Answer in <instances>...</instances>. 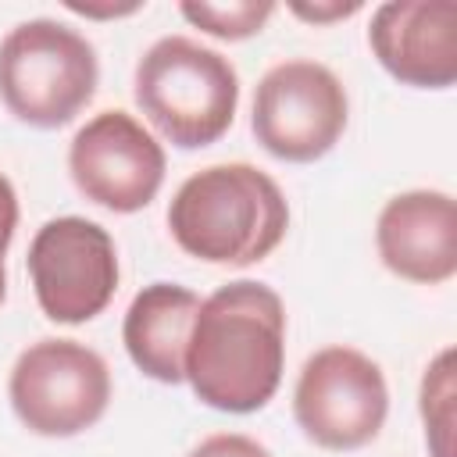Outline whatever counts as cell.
Instances as JSON below:
<instances>
[{"mask_svg": "<svg viewBox=\"0 0 457 457\" xmlns=\"http://www.w3.org/2000/svg\"><path fill=\"white\" fill-rule=\"evenodd\" d=\"M286 303L257 278L218 286L193 318L186 382L193 396L225 414L261 411L282 386Z\"/></svg>", "mask_w": 457, "mask_h": 457, "instance_id": "1", "label": "cell"}, {"mask_svg": "<svg viewBox=\"0 0 457 457\" xmlns=\"http://www.w3.org/2000/svg\"><path fill=\"white\" fill-rule=\"evenodd\" d=\"M7 396L29 432L68 439L104 418L111 403V368L79 339H39L18 353L7 375Z\"/></svg>", "mask_w": 457, "mask_h": 457, "instance_id": "5", "label": "cell"}, {"mask_svg": "<svg viewBox=\"0 0 457 457\" xmlns=\"http://www.w3.org/2000/svg\"><path fill=\"white\" fill-rule=\"evenodd\" d=\"M189 457H271V450L243 432H214L204 443H196Z\"/></svg>", "mask_w": 457, "mask_h": 457, "instance_id": "15", "label": "cell"}, {"mask_svg": "<svg viewBox=\"0 0 457 457\" xmlns=\"http://www.w3.org/2000/svg\"><path fill=\"white\" fill-rule=\"evenodd\" d=\"M14 228H18V193H14L11 179L0 175V250L4 253L14 239Z\"/></svg>", "mask_w": 457, "mask_h": 457, "instance_id": "17", "label": "cell"}, {"mask_svg": "<svg viewBox=\"0 0 457 457\" xmlns=\"http://www.w3.org/2000/svg\"><path fill=\"white\" fill-rule=\"evenodd\" d=\"M196 311L200 296L179 282L143 286L121 321V343L129 361L154 382H186V346Z\"/></svg>", "mask_w": 457, "mask_h": 457, "instance_id": "12", "label": "cell"}, {"mask_svg": "<svg viewBox=\"0 0 457 457\" xmlns=\"http://www.w3.org/2000/svg\"><path fill=\"white\" fill-rule=\"evenodd\" d=\"M164 146L129 111L93 114L68 146L75 189L114 214L143 211L164 186Z\"/></svg>", "mask_w": 457, "mask_h": 457, "instance_id": "9", "label": "cell"}, {"mask_svg": "<svg viewBox=\"0 0 457 457\" xmlns=\"http://www.w3.org/2000/svg\"><path fill=\"white\" fill-rule=\"evenodd\" d=\"M7 296V268H4V250H0V303Z\"/></svg>", "mask_w": 457, "mask_h": 457, "instance_id": "19", "label": "cell"}, {"mask_svg": "<svg viewBox=\"0 0 457 457\" xmlns=\"http://www.w3.org/2000/svg\"><path fill=\"white\" fill-rule=\"evenodd\" d=\"M389 414V386L382 368L353 346H325L300 368L293 389V418L321 450L368 446Z\"/></svg>", "mask_w": 457, "mask_h": 457, "instance_id": "7", "label": "cell"}, {"mask_svg": "<svg viewBox=\"0 0 457 457\" xmlns=\"http://www.w3.org/2000/svg\"><path fill=\"white\" fill-rule=\"evenodd\" d=\"M382 264L418 286L450 282L457 271V207L443 189H407L386 200L375 221Z\"/></svg>", "mask_w": 457, "mask_h": 457, "instance_id": "11", "label": "cell"}, {"mask_svg": "<svg viewBox=\"0 0 457 457\" xmlns=\"http://www.w3.org/2000/svg\"><path fill=\"white\" fill-rule=\"evenodd\" d=\"M132 93L146 121L179 150L218 143L239 107L232 61L189 36H161L136 61Z\"/></svg>", "mask_w": 457, "mask_h": 457, "instance_id": "3", "label": "cell"}, {"mask_svg": "<svg viewBox=\"0 0 457 457\" xmlns=\"http://www.w3.org/2000/svg\"><path fill=\"white\" fill-rule=\"evenodd\" d=\"M453 346H443L421 375L418 411L425 425V443L432 457H453Z\"/></svg>", "mask_w": 457, "mask_h": 457, "instance_id": "13", "label": "cell"}, {"mask_svg": "<svg viewBox=\"0 0 457 457\" xmlns=\"http://www.w3.org/2000/svg\"><path fill=\"white\" fill-rule=\"evenodd\" d=\"M289 11L303 21H314V25H328V21H343L350 14L361 11V0H328V4H307V0H293Z\"/></svg>", "mask_w": 457, "mask_h": 457, "instance_id": "16", "label": "cell"}, {"mask_svg": "<svg viewBox=\"0 0 457 457\" xmlns=\"http://www.w3.org/2000/svg\"><path fill=\"white\" fill-rule=\"evenodd\" d=\"M29 278L39 311L57 325H82L107 311L118 289V250L104 225L61 214L29 243Z\"/></svg>", "mask_w": 457, "mask_h": 457, "instance_id": "8", "label": "cell"}, {"mask_svg": "<svg viewBox=\"0 0 457 457\" xmlns=\"http://www.w3.org/2000/svg\"><path fill=\"white\" fill-rule=\"evenodd\" d=\"M68 11L86 14V18H118V14L139 11V4H104V7H93V4H75V0H68Z\"/></svg>", "mask_w": 457, "mask_h": 457, "instance_id": "18", "label": "cell"}, {"mask_svg": "<svg viewBox=\"0 0 457 457\" xmlns=\"http://www.w3.org/2000/svg\"><path fill=\"white\" fill-rule=\"evenodd\" d=\"M368 46L396 82L450 89L457 82V4L386 0L371 14Z\"/></svg>", "mask_w": 457, "mask_h": 457, "instance_id": "10", "label": "cell"}, {"mask_svg": "<svg viewBox=\"0 0 457 457\" xmlns=\"http://www.w3.org/2000/svg\"><path fill=\"white\" fill-rule=\"evenodd\" d=\"M179 14L196 25L207 36L218 39H250L264 29V21L275 14L271 0H228V4H207V0H182Z\"/></svg>", "mask_w": 457, "mask_h": 457, "instance_id": "14", "label": "cell"}, {"mask_svg": "<svg viewBox=\"0 0 457 457\" xmlns=\"http://www.w3.org/2000/svg\"><path fill=\"white\" fill-rule=\"evenodd\" d=\"M96 82L93 43L57 18H29L0 39V100L32 129L68 125L93 100Z\"/></svg>", "mask_w": 457, "mask_h": 457, "instance_id": "4", "label": "cell"}, {"mask_svg": "<svg viewBox=\"0 0 457 457\" xmlns=\"http://www.w3.org/2000/svg\"><path fill=\"white\" fill-rule=\"evenodd\" d=\"M168 228L189 257L246 268L286 239L289 204L268 171L246 161L211 164L175 189Z\"/></svg>", "mask_w": 457, "mask_h": 457, "instance_id": "2", "label": "cell"}, {"mask_svg": "<svg viewBox=\"0 0 457 457\" xmlns=\"http://www.w3.org/2000/svg\"><path fill=\"white\" fill-rule=\"evenodd\" d=\"M350 121V100L339 75L318 61H282L253 89L250 129L257 143L289 164L321 161Z\"/></svg>", "mask_w": 457, "mask_h": 457, "instance_id": "6", "label": "cell"}]
</instances>
